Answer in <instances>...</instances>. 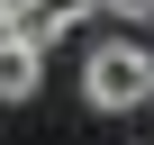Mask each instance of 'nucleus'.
Segmentation results:
<instances>
[{
  "instance_id": "f03ea898",
  "label": "nucleus",
  "mask_w": 154,
  "mask_h": 145,
  "mask_svg": "<svg viewBox=\"0 0 154 145\" xmlns=\"http://www.w3.org/2000/svg\"><path fill=\"white\" fill-rule=\"evenodd\" d=\"M36 82H45V45L27 27H0V100H36Z\"/></svg>"
},
{
  "instance_id": "7ed1b4c3",
  "label": "nucleus",
  "mask_w": 154,
  "mask_h": 145,
  "mask_svg": "<svg viewBox=\"0 0 154 145\" xmlns=\"http://www.w3.org/2000/svg\"><path fill=\"white\" fill-rule=\"evenodd\" d=\"M91 9H100V0H18V18H9V27H27L36 45H54V36H72V27H82Z\"/></svg>"
},
{
  "instance_id": "39448f33",
  "label": "nucleus",
  "mask_w": 154,
  "mask_h": 145,
  "mask_svg": "<svg viewBox=\"0 0 154 145\" xmlns=\"http://www.w3.org/2000/svg\"><path fill=\"white\" fill-rule=\"evenodd\" d=\"M9 18H18V0H0V27H9Z\"/></svg>"
},
{
  "instance_id": "20e7f679",
  "label": "nucleus",
  "mask_w": 154,
  "mask_h": 145,
  "mask_svg": "<svg viewBox=\"0 0 154 145\" xmlns=\"http://www.w3.org/2000/svg\"><path fill=\"white\" fill-rule=\"evenodd\" d=\"M109 18H154V0H100Z\"/></svg>"
},
{
  "instance_id": "f257e3e1",
  "label": "nucleus",
  "mask_w": 154,
  "mask_h": 145,
  "mask_svg": "<svg viewBox=\"0 0 154 145\" xmlns=\"http://www.w3.org/2000/svg\"><path fill=\"white\" fill-rule=\"evenodd\" d=\"M82 100L91 109H145L154 100V45H91L82 54Z\"/></svg>"
}]
</instances>
